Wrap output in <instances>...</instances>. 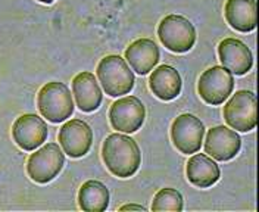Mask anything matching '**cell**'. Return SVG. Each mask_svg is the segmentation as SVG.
Returning <instances> with one entry per match:
<instances>
[{"label":"cell","mask_w":259,"mask_h":212,"mask_svg":"<svg viewBox=\"0 0 259 212\" xmlns=\"http://www.w3.org/2000/svg\"><path fill=\"white\" fill-rule=\"evenodd\" d=\"M146 118L145 105L136 96L118 99L109 109V121L113 130L121 133H136L142 129Z\"/></svg>","instance_id":"cell-9"},{"label":"cell","mask_w":259,"mask_h":212,"mask_svg":"<svg viewBox=\"0 0 259 212\" xmlns=\"http://www.w3.org/2000/svg\"><path fill=\"white\" fill-rule=\"evenodd\" d=\"M184 208V202H183V196L176 189H169L165 187L161 189L152 202V209L153 211H183Z\"/></svg>","instance_id":"cell-20"},{"label":"cell","mask_w":259,"mask_h":212,"mask_svg":"<svg viewBox=\"0 0 259 212\" xmlns=\"http://www.w3.org/2000/svg\"><path fill=\"white\" fill-rule=\"evenodd\" d=\"M149 87L156 98L168 102L178 98L183 89V81L174 66L161 65L153 69L149 80Z\"/></svg>","instance_id":"cell-17"},{"label":"cell","mask_w":259,"mask_h":212,"mask_svg":"<svg viewBox=\"0 0 259 212\" xmlns=\"http://www.w3.org/2000/svg\"><path fill=\"white\" fill-rule=\"evenodd\" d=\"M96 74L103 90L111 98L128 95L136 82L134 74L130 69L127 61L119 55L105 56L97 65Z\"/></svg>","instance_id":"cell-2"},{"label":"cell","mask_w":259,"mask_h":212,"mask_svg":"<svg viewBox=\"0 0 259 212\" xmlns=\"http://www.w3.org/2000/svg\"><path fill=\"white\" fill-rule=\"evenodd\" d=\"M224 17L231 28L249 33L256 28V2L255 0H227Z\"/></svg>","instance_id":"cell-16"},{"label":"cell","mask_w":259,"mask_h":212,"mask_svg":"<svg viewBox=\"0 0 259 212\" xmlns=\"http://www.w3.org/2000/svg\"><path fill=\"white\" fill-rule=\"evenodd\" d=\"M158 37L168 50L174 53H186L193 49L196 43L194 25L181 15H166L158 27Z\"/></svg>","instance_id":"cell-4"},{"label":"cell","mask_w":259,"mask_h":212,"mask_svg":"<svg viewBox=\"0 0 259 212\" xmlns=\"http://www.w3.org/2000/svg\"><path fill=\"white\" fill-rule=\"evenodd\" d=\"M38 111L53 124L64 122L74 112V100L64 82L52 81L45 84L37 96Z\"/></svg>","instance_id":"cell-3"},{"label":"cell","mask_w":259,"mask_h":212,"mask_svg":"<svg viewBox=\"0 0 259 212\" xmlns=\"http://www.w3.org/2000/svg\"><path fill=\"white\" fill-rule=\"evenodd\" d=\"M186 174L189 181L200 189H208L213 186L221 177L218 163L205 153H196L189 159Z\"/></svg>","instance_id":"cell-18"},{"label":"cell","mask_w":259,"mask_h":212,"mask_svg":"<svg viewBox=\"0 0 259 212\" xmlns=\"http://www.w3.org/2000/svg\"><path fill=\"white\" fill-rule=\"evenodd\" d=\"M205 137L203 122L192 114L177 116L171 125V139L181 153L192 155L200 150Z\"/></svg>","instance_id":"cell-8"},{"label":"cell","mask_w":259,"mask_h":212,"mask_svg":"<svg viewBox=\"0 0 259 212\" xmlns=\"http://www.w3.org/2000/svg\"><path fill=\"white\" fill-rule=\"evenodd\" d=\"M234 89V77L224 66H212L206 69L197 82V92L203 102L217 106L223 105Z\"/></svg>","instance_id":"cell-7"},{"label":"cell","mask_w":259,"mask_h":212,"mask_svg":"<svg viewBox=\"0 0 259 212\" xmlns=\"http://www.w3.org/2000/svg\"><path fill=\"white\" fill-rule=\"evenodd\" d=\"M102 158L106 168L119 179H128L142 165V152L134 139L125 134H109L102 146Z\"/></svg>","instance_id":"cell-1"},{"label":"cell","mask_w":259,"mask_h":212,"mask_svg":"<svg viewBox=\"0 0 259 212\" xmlns=\"http://www.w3.org/2000/svg\"><path fill=\"white\" fill-rule=\"evenodd\" d=\"M258 100L253 92L239 90L224 106V119L233 130L247 133L256 127Z\"/></svg>","instance_id":"cell-5"},{"label":"cell","mask_w":259,"mask_h":212,"mask_svg":"<svg viewBox=\"0 0 259 212\" xmlns=\"http://www.w3.org/2000/svg\"><path fill=\"white\" fill-rule=\"evenodd\" d=\"M59 143L71 158H81L89 153L93 143V131L82 119H71L59 130Z\"/></svg>","instance_id":"cell-11"},{"label":"cell","mask_w":259,"mask_h":212,"mask_svg":"<svg viewBox=\"0 0 259 212\" xmlns=\"http://www.w3.org/2000/svg\"><path fill=\"white\" fill-rule=\"evenodd\" d=\"M65 165V155L56 143H48L30 155L27 173L38 184H46L58 177Z\"/></svg>","instance_id":"cell-6"},{"label":"cell","mask_w":259,"mask_h":212,"mask_svg":"<svg viewBox=\"0 0 259 212\" xmlns=\"http://www.w3.org/2000/svg\"><path fill=\"white\" fill-rule=\"evenodd\" d=\"M78 203L82 211H106L109 205V190L102 181L89 180L81 186L78 192Z\"/></svg>","instance_id":"cell-19"},{"label":"cell","mask_w":259,"mask_h":212,"mask_svg":"<svg viewBox=\"0 0 259 212\" xmlns=\"http://www.w3.org/2000/svg\"><path fill=\"white\" fill-rule=\"evenodd\" d=\"M12 136L22 150L32 152L48 139V125L43 118L35 114H24L16 118L12 127Z\"/></svg>","instance_id":"cell-10"},{"label":"cell","mask_w":259,"mask_h":212,"mask_svg":"<svg viewBox=\"0 0 259 212\" xmlns=\"http://www.w3.org/2000/svg\"><path fill=\"white\" fill-rule=\"evenodd\" d=\"M72 95L82 112H95L102 103V90L92 72H80L72 80Z\"/></svg>","instance_id":"cell-15"},{"label":"cell","mask_w":259,"mask_h":212,"mask_svg":"<svg viewBox=\"0 0 259 212\" xmlns=\"http://www.w3.org/2000/svg\"><path fill=\"white\" fill-rule=\"evenodd\" d=\"M242 149V139L234 130L218 125L208 131L205 140V152L217 161L226 162L240 152Z\"/></svg>","instance_id":"cell-12"},{"label":"cell","mask_w":259,"mask_h":212,"mask_svg":"<svg viewBox=\"0 0 259 212\" xmlns=\"http://www.w3.org/2000/svg\"><path fill=\"white\" fill-rule=\"evenodd\" d=\"M159 48L150 38H139L125 50V61L140 75L149 74L159 62Z\"/></svg>","instance_id":"cell-14"},{"label":"cell","mask_w":259,"mask_h":212,"mask_svg":"<svg viewBox=\"0 0 259 212\" xmlns=\"http://www.w3.org/2000/svg\"><path fill=\"white\" fill-rule=\"evenodd\" d=\"M38 2H41V3H46V5H50V3H53L55 0H38Z\"/></svg>","instance_id":"cell-22"},{"label":"cell","mask_w":259,"mask_h":212,"mask_svg":"<svg viewBox=\"0 0 259 212\" xmlns=\"http://www.w3.org/2000/svg\"><path fill=\"white\" fill-rule=\"evenodd\" d=\"M121 211H146L145 206H142V205H124V206H121L119 208Z\"/></svg>","instance_id":"cell-21"},{"label":"cell","mask_w":259,"mask_h":212,"mask_svg":"<svg viewBox=\"0 0 259 212\" xmlns=\"http://www.w3.org/2000/svg\"><path fill=\"white\" fill-rule=\"evenodd\" d=\"M218 56L231 74L244 75L253 66V55L239 38H224L218 46Z\"/></svg>","instance_id":"cell-13"}]
</instances>
